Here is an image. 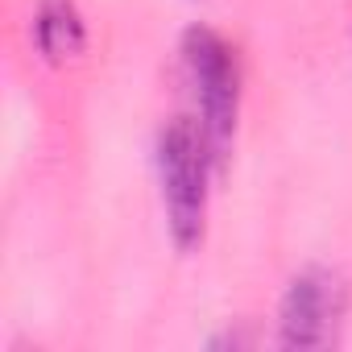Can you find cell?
Masks as SVG:
<instances>
[{
  "mask_svg": "<svg viewBox=\"0 0 352 352\" xmlns=\"http://www.w3.org/2000/svg\"><path fill=\"white\" fill-rule=\"evenodd\" d=\"M153 166H157L170 241L183 253H191L208 228V183H212V170L220 166L199 120L191 116L166 120L153 141Z\"/></svg>",
  "mask_w": 352,
  "mask_h": 352,
  "instance_id": "obj_1",
  "label": "cell"
},
{
  "mask_svg": "<svg viewBox=\"0 0 352 352\" xmlns=\"http://www.w3.org/2000/svg\"><path fill=\"white\" fill-rule=\"evenodd\" d=\"M183 71L187 83L195 91L199 104V129L212 141L216 162L228 157L232 133H236V116H241V63H236V46L228 38H220L208 25H191L183 34Z\"/></svg>",
  "mask_w": 352,
  "mask_h": 352,
  "instance_id": "obj_2",
  "label": "cell"
},
{
  "mask_svg": "<svg viewBox=\"0 0 352 352\" xmlns=\"http://www.w3.org/2000/svg\"><path fill=\"white\" fill-rule=\"evenodd\" d=\"M348 315V286L336 270L311 265L290 278L278 307V344L282 348H331Z\"/></svg>",
  "mask_w": 352,
  "mask_h": 352,
  "instance_id": "obj_3",
  "label": "cell"
},
{
  "mask_svg": "<svg viewBox=\"0 0 352 352\" xmlns=\"http://www.w3.org/2000/svg\"><path fill=\"white\" fill-rule=\"evenodd\" d=\"M34 46L46 63H67L75 54H83L87 46V25L75 0H38L34 13Z\"/></svg>",
  "mask_w": 352,
  "mask_h": 352,
  "instance_id": "obj_4",
  "label": "cell"
}]
</instances>
